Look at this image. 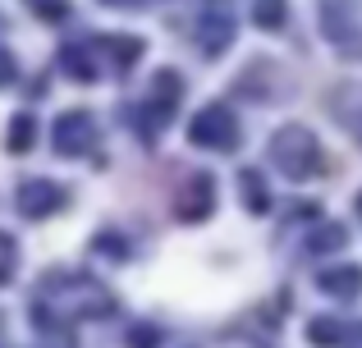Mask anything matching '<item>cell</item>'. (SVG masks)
Returning a JSON list of instances; mask_svg holds the SVG:
<instances>
[{
	"mask_svg": "<svg viewBox=\"0 0 362 348\" xmlns=\"http://www.w3.org/2000/svg\"><path fill=\"white\" fill-rule=\"evenodd\" d=\"M271 161L284 170V179L303 184V179H312V174L321 170V143L312 138V128L284 124L280 133L271 138Z\"/></svg>",
	"mask_w": 362,
	"mask_h": 348,
	"instance_id": "obj_1",
	"label": "cell"
},
{
	"mask_svg": "<svg viewBox=\"0 0 362 348\" xmlns=\"http://www.w3.org/2000/svg\"><path fill=\"white\" fill-rule=\"evenodd\" d=\"M188 138H193V147L234 152V147H239V124H234V115H230L225 106H206V110H197V115H193Z\"/></svg>",
	"mask_w": 362,
	"mask_h": 348,
	"instance_id": "obj_2",
	"label": "cell"
},
{
	"mask_svg": "<svg viewBox=\"0 0 362 348\" xmlns=\"http://www.w3.org/2000/svg\"><path fill=\"white\" fill-rule=\"evenodd\" d=\"M317 284L326 289L330 298H358L362 294V270L358 266H330L317 275Z\"/></svg>",
	"mask_w": 362,
	"mask_h": 348,
	"instance_id": "obj_3",
	"label": "cell"
},
{
	"mask_svg": "<svg viewBox=\"0 0 362 348\" xmlns=\"http://www.w3.org/2000/svg\"><path fill=\"white\" fill-rule=\"evenodd\" d=\"M211 193H216L211 174H197L193 184H188V197H193V202H179V215H184V220H202V215L211 211Z\"/></svg>",
	"mask_w": 362,
	"mask_h": 348,
	"instance_id": "obj_4",
	"label": "cell"
},
{
	"mask_svg": "<svg viewBox=\"0 0 362 348\" xmlns=\"http://www.w3.org/2000/svg\"><path fill=\"white\" fill-rule=\"evenodd\" d=\"M88 138H92L88 115H69V119H60V128H55L60 152H83V147H88Z\"/></svg>",
	"mask_w": 362,
	"mask_h": 348,
	"instance_id": "obj_5",
	"label": "cell"
},
{
	"mask_svg": "<svg viewBox=\"0 0 362 348\" xmlns=\"http://www.w3.org/2000/svg\"><path fill=\"white\" fill-rule=\"evenodd\" d=\"M239 188H243V206H247L252 215H262L266 206H271V197H266L262 174H257V170H243V174H239Z\"/></svg>",
	"mask_w": 362,
	"mask_h": 348,
	"instance_id": "obj_6",
	"label": "cell"
},
{
	"mask_svg": "<svg viewBox=\"0 0 362 348\" xmlns=\"http://www.w3.org/2000/svg\"><path fill=\"white\" fill-rule=\"evenodd\" d=\"M252 18H257V28L275 32L284 23V0H252Z\"/></svg>",
	"mask_w": 362,
	"mask_h": 348,
	"instance_id": "obj_7",
	"label": "cell"
},
{
	"mask_svg": "<svg viewBox=\"0 0 362 348\" xmlns=\"http://www.w3.org/2000/svg\"><path fill=\"white\" fill-rule=\"evenodd\" d=\"M308 340L317 344V348H335L339 340H344V325L330 321V316H326V321H312V325H308Z\"/></svg>",
	"mask_w": 362,
	"mask_h": 348,
	"instance_id": "obj_8",
	"label": "cell"
},
{
	"mask_svg": "<svg viewBox=\"0 0 362 348\" xmlns=\"http://www.w3.org/2000/svg\"><path fill=\"white\" fill-rule=\"evenodd\" d=\"M344 243H349L344 224H326V229H317V239H312V252H335V248H344Z\"/></svg>",
	"mask_w": 362,
	"mask_h": 348,
	"instance_id": "obj_9",
	"label": "cell"
},
{
	"mask_svg": "<svg viewBox=\"0 0 362 348\" xmlns=\"http://www.w3.org/2000/svg\"><path fill=\"white\" fill-rule=\"evenodd\" d=\"M151 340H156L151 330H133V348H151Z\"/></svg>",
	"mask_w": 362,
	"mask_h": 348,
	"instance_id": "obj_10",
	"label": "cell"
},
{
	"mask_svg": "<svg viewBox=\"0 0 362 348\" xmlns=\"http://www.w3.org/2000/svg\"><path fill=\"white\" fill-rule=\"evenodd\" d=\"M9 73H14V64H9V60H0V78H9Z\"/></svg>",
	"mask_w": 362,
	"mask_h": 348,
	"instance_id": "obj_11",
	"label": "cell"
},
{
	"mask_svg": "<svg viewBox=\"0 0 362 348\" xmlns=\"http://www.w3.org/2000/svg\"><path fill=\"white\" fill-rule=\"evenodd\" d=\"M358 215H362V197H358Z\"/></svg>",
	"mask_w": 362,
	"mask_h": 348,
	"instance_id": "obj_12",
	"label": "cell"
},
{
	"mask_svg": "<svg viewBox=\"0 0 362 348\" xmlns=\"http://www.w3.org/2000/svg\"><path fill=\"white\" fill-rule=\"evenodd\" d=\"M119 5H129V0H119Z\"/></svg>",
	"mask_w": 362,
	"mask_h": 348,
	"instance_id": "obj_13",
	"label": "cell"
}]
</instances>
